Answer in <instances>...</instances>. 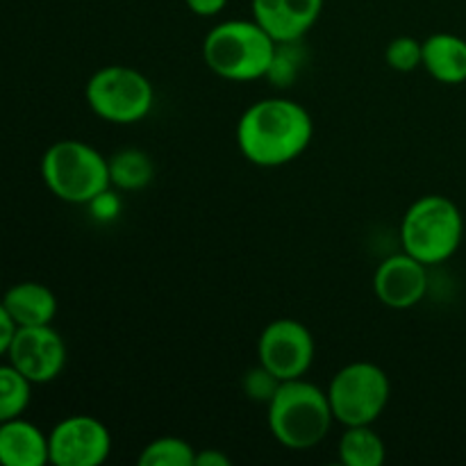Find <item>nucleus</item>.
<instances>
[{"label":"nucleus","instance_id":"ddd939ff","mask_svg":"<svg viewBox=\"0 0 466 466\" xmlns=\"http://www.w3.org/2000/svg\"><path fill=\"white\" fill-rule=\"evenodd\" d=\"M0 464L44 466L50 464L48 435L27 419L16 417L0 423Z\"/></svg>","mask_w":466,"mask_h":466},{"label":"nucleus","instance_id":"6ab92c4d","mask_svg":"<svg viewBox=\"0 0 466 466\" xmlns=\"http://www.w3.org/2000/svg\"><path fill=\"white\" fill-rule=\"evenodd\" d=\"M137 462L141 466H194L196 449L180 437H159L141 451Z\"/></svg>","mask_w":466,"mask_h":466},{"label":"nucleus","instance_id":"5701e85b","mask_svg":"<svg viewBox=\"0 0 466 466\" xmlns=\"http://www.w3.org/2000/svg\"><path fill=\"white\" fill-rule=\"evenodd\" d=\"M14 332H16V323L12 321V317H9L7 309H5L3 300H0V358L7 355Z\"/></svg>","mask_w":466,"mask_h":466},{"label":"nucleus","instance_id":"dca6fc26","mask_svg":"<svg viewBox=\"0 0 466 466\" xmlns=\"http://www.w3.org/2000/svg\"><path fill=\"white\" fill-rule=\"evenodd\" d=\"M387 446L371 426H349L339 440V460L346 466H380Z\"/></svg>","mask_w":466,"mask_h":466},{"label":"nucleus","instance_id":"39448f33","mask_svg":"<svg viewBox=\"0 0 466 466\" xmlns=\"http://www.w3.org/2000/svg\"><path fill=\"white\" fill-rule=\"evenodd\" d=\"M462 239V212L453 200L441 194H428L414 200L400 223L403 250L426 267H435L453 258Z\"/></svg>","mask_w":466,"mask_h":466},{"label":"nucleus","instance_id":"20e7f679","mask_svg":"<svg viewBox=\"0 0 466 466\" xmlns=\"http://www.w3.org/2000/svg\"><path fill=\"white\" fill-rule=\"evenodd\" d=\"M41 177L55 198L91 205L112 187L107 157L80 139H59L41 157Z\"/></svg>","mask_w":466,"mask_h":466},{"label":"nucleus","instance_id":"7ed1b4c3","mask_svg":"<svg viewBox=\"0 0 466 466\" xmlns=\"http://www.w3.org/2000/svg\"><path fill=\"white\" fill-rule=\"evenodd\" d=\"M205 64L223 80L250 82L268 76L278 57V44L258 21H226L203 41Z\"/></svg>","mask_w":466,"mask_h":466},{"label":"nucleus","instance_id":"9b49d317","mask_svg":"<svg viewBox=\"0 0 466 466\" xmlns=\"http://www.w3.org/2000/svg\"><path fill=\"white\" fill-rule=\"evenodd\" d=\"M428 291V267L410 253L382 259L373 273V294L390 309H412Z\"/></svg>","mask_w":466,"mask_h":466},{"label":"nucleus","instance_id":"4468645a","mask_svg":"<svg viewBox=\"0 0 466 466\" xmlns=\"http://www.w3.org/2000/svg\"><path fill=\"white\" fill-rule=\"evenodd\" d=\"M3 305L16 328L50 326L57 317V296L41 282H16L3 294Z\"/></svg>","mask_w":466,"mask_h":466},{"label":"nucleus","instance_id":"f03ea898","mask_svg":"<svg viewBox=\"0 0 466 466\" xmlns=\"http://www.w3.org/2000/svg\"><path fill=\"white\" fill-rule=\"evenodd\" d=\"M332 421L328 394L305 378L280 382L268 399V428L285 449H314L326 440Z\"/></svg>","mask_w":466,"mask_h":466},{"label":"nucleus","instance_id":"1a4fd4ad","mask_svg":"<svg viewBox=\"0 0 466 466\" xmlns=\"http://www.w3.org/2000/svg\"><path fill=\"white\" fill-rule=\"evenodd\" d=\"M112 453L107 426L89 414L62 419L48 432V455L55 466H100Z\"/></svg>","mask_w":466,"mask_h":466},{"label":"nucleus","instance_id":"aec40b11","mask_svg":"<svg viewBox=\"0 0 466 466\" xmlns=\"http://www.w3.org/2000/svg\"><path fill=\"white\" fill-rule=\"evenodd\" d=\"M423 57V41L414 39V36H396L387 44L385 62L391 71L396 73H412L421 66Z\"/></svg>","mask_w":466,"mask_h":466},{"label":"nucleus","instance_id":"0eeeda50","mask_svg":"<svg viewBox=\"0 0 466 466\" xmlns=\"http://www.w3.org/2000/svg\"><path fill=\"white\" fill-rule=\"evenodd\" d=\"M326 394L341 426H371L390 403V376L373 362H350L332 376Z\"/></svg>","mask_w":466,"mask_h":466},{"label":"nucleus","instance_id":"412c9836","mask_svg":"<svg viewBox=\"0 0 466 466\" xmlns=\"http://www.w3.org/2000/svg\"><path fill=\"white\" fill-rule=\"evenodd\" d=\"M244 385H246V394H248L250 399L267 400L268 403V399H271L273 391H276V387L280 385V382H278L267 369L259 367L258 371H250L248 376H246Z\"/></svg>","mask_w":466,"mask_h":466},{"label":"nucleus","instance_id":"6e6552de","mask_svg":"<svg viewBox=\"0 0 466 466\" xmlns=\"http://www.w3.org/2000/svg\"><path fill=\"white\" fill-rule=\"evenodd\" d=\"M314 353L312 332L296 319H276L264 328L258 341L259 367L278 382L303 378L312 367Z\"/></svg>","mask_w":466,"mask_h":466},{"label":"nucleus","instance_id":"a211bd4d","mask_svg":"<svg viewBox=\"0 0 466 466\" xmlns=\"http://www.w3.org/2000/svg\"><path fill=\"white\" fill-rule=\"evenodd\" d=\"M32 400V382L12 364H0V423L23 417Z\"/></svg>","mask_w":466,"mask_h":466},{"label":"nucleus","instance_id":"423d86ee","mask_svg":"<svg viewBox=\"0 0 466 466\" xmlns=\"http://www.w3.org/2000/svg\"><path fill=\"white\" fill-rule=\"evenodd\" d=\"M85 98L91 112L107 123L130 126L144 121L155 103L148 77L132 66H103L89 77Z\"/></svg>","mask_w":466,"mask_h":466},{"label":"nucleus","instance_id":"f257e3e1","mask_svg":"<svg viewBox=\"0 0 466 466\" xmlns=\"http://www.w3.org/2000/svg\"><path fill=\"white\" fill-rule=\"evenodd\" d=\"M314 121L308 109L289 98H262L237 123V144L250 164L278 168L308 150Z\"/></svg>","mask_w":466,"mask_h":466},{"label":"nucleus","instance_id":"9d476101","mask_svg":"<svg viewBox=\"0 0 466 466\" xmlns=\"http://www.w3.org/2000/svg\"><path fill=\"white\" fill-rule=\"evenodd\" d=\"M7 362L32 385H48L57 380L66 367V344L53 323L16 328L7 350Z\"/></svg>","mask_w":466,"mask_h":466},{"label":"nucleus","instance_id":"2eb2a0df","mask_svg":"<svg viewBox=\"0 0 466 466\" xmlns=\"http://www.w3.org/2000/svg\"><path fill=\"white\" fill-rule=\"evenodd\" d=\"M421 66L441 85L466 82V39L451 32H437L423 41Z\"/></svg>","mask_w":466,"mask_h":466},{"label":"nucleus","instance_id":"f3484780","mask_svg":"<svg viewBox=\"0 0 466 466\" xmlns=\"http://www.w3.org/2000/svg\"><path fill=\"white\" fill-rule=\"evenodd\" d=\"M109 162V177L112 185L123 191H139L150 185L155 176L153 159L139 148H126L114 153Z\"/></svg>","mask_w":466,"mask_h":466},{"label":"nucleus","instance_id":"b1692460","mask_svg":"<svg viewBox=\"0 0 466 466\" xmlns=\"http://www.w3.org/2000/svg\"><path fill=\"white\" fill-rule=\"evenodd\" d=\"M194 466H230V458L223 455L217 449H203L196 451V464Z\"/></svg>","mask_w":466,"mask_h":466},{"label":"nucleus","instance_id":"f8f14e48","mask_svg":"<svg viewBox=\"0 0 466 466\" xmlns=\"http://www.w3.org/2000/svg\"><path fill=\"white\" fill-rule=\"evenodd\" d=\"M250 7L276 44H296L319 21L323 0H250Z\"/></svg>","mask_w":466,"mask_h":466},{"label":"nucleus","instance_id":"4be33fe9","mask_svg":"<svg viewBox=\"0 0 466 466\" xmlns=\"http://www.w3.org/2000/svg\"><path fill=\"white\" fill-rule=\"evenodd\" d=\"M185 5L189 7L191 14H196V16H217V14H221L223 9H226L228 0H185Z\"/></svg>","mask_w":466,"mask_h":466}]
</instances>
